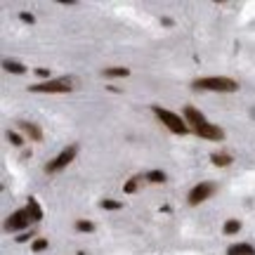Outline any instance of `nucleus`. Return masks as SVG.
<instances>
[{
	"instance_id": "nucleus-6",
	"label": "nucleus",
	"mask_w": 255,
	"mask_h": 255,
	"mask_svg": "<svg viewBox=\"0 0 255 255\" xmlns=\"http://www.w3.org/2000/svg\"><path fill=\"white\" fill-rule=\"evenodd\" d=\"M31 222H33V220L29 215V210L24 208V210H17V213H12V215L7 218V229H10V232H19V229H26Z\"/></svg>"
},
{
	"instance_id": "nucleus-10",
	"label": "nucleus",
	"mask_w": 255,
	"mask_h": 255,
	"mask_svg": "<svg viewBox=\"0 0 255 255\" xmlns=\"http://www.w3.org/2000/svg\"><path fill=\"white\" fill-rule=\"evenodd\" d=\"M19 126H21V130H24L31 140H36V142L43 140V132H40V128L38 126H33V123H19Z\"/></svg>"
},
{
	"instance_id": "nucleus-3",
	"label": "nucleus",
	"mask_w": 255,
	"mask_h": 255,
	"mask_svg": "<svg viewBox=\"0 0 255 255\" xmlns=\"http://www.w3.org/2000/svg\"><path fill=\"white\" fill-rule=\"evenodd\" d=\"M31 92H71L73 90V80L71 78H55L48 83H38L29 88Z\"/></svg>"
},
{
	"instance_id": "nucleus-11",
	"label": "nucleus",
	"mask_w": 255,
	"mask_h": 255,
	"mask_svg": "<svg viewBox=\"0 0 255 255\" xmlns=\"http://www.w3.org/2000/svg\"><path fill=\"white\" fill-rule=\"evenodd\" d=\"M26 210H29V215H31V220L36 222V220H43V210H40V206H38L36 199H29V203H26Z\"/></svg>"
},
{
	"instance_id": "nucleus-1",
	"label": "nucleus",
	"mask_w": 255,
	"mask_h": 255,
	"mask_svg": "<svg viewBox=\"0 0 255 255\" xmlns=\"http://www.w3.org/2000/svg\"><path fill=\"white\" fill-rule=\"evenodd\" d=\"M196 90H213V92H234L239 90V83L224 76H210V78H196L194 80Z\"/></svg>"
},
{
	"instance_id": "nucleus-5",
	"label": "nucleus",
	"mask_w": 255,
	"mask_h": 255,
	"mask_svg": "<svg viewBox=\"0 0 255 255\" xmlns=\"http://www.w3.org/2000/svg\"><path fill=\"white\" fill-rule=\"evenodd\" d=\"M213 194H215V184L213 182H201L189 191V203H191V206H199V203L210 199Z\"/></svg>"
},
{
	"instance_id": "nucleus-14",
	"label": "nucleus",
	"mask_w": 255,
	"mask_h": 255,
	"mask_svg": "<svg viewBox=\"0 0 255 255\" xmlns=\"http://www.w3.org/2000/svg\"><path fill=\"white\" fill-rule=\"evenodd\" d=\"M146 182H154V184L165 182V173H161V170H151V173H146Z\"/></svg>"
},
{
	"instance_id": "nucleus-4",
	"label": "nucleus",
	"mask_w": 255,
	"mask_h": 255,
	"mask_svg": "<svg viewBox=\"0 0 255 255\" xmlns=\"http://www.w3.org/2000/svg\"><path fill=\"white\" fill-rule=\"evenodd\" d=\"M76 154H78V146H76V144L66 146V149H64V151H62L57 159H52L50 163L45 165V173H59L62 168H66V165H69L73 159H76Z\"/></svg>"
},
{
	"instance_id": "nucleus-7",
	"label": "nucleus",
	"mask_w": 255,
	"mask_h": 255,
	"mask_svg": "<svg viewBox=\"0 0 255 255\" xmlns=\"http://www.w3.org/2000/svg\"><path fill=\"white\" fill-rule=\"evenodd\" d=\"M199 137H206V140H215V142H220V140H224V130L220 126H213V123H203L201 128H196L194 130Z\"/></svg>"
},
{
	"instance_id": "nucleus-15",
	"label": "nucleus",
	"mask_w": 255,
	"mask_h": 255,
	"mask_svg": "<svg viewBox=\"0 0 255 255\" xmlns=\"http://www.w3.org/2000/svg\"><path fill=\"white\" fill-rule=\"evenodd\" d=\"M239 229H241V222L239 220H227L224 222V234H237Z\"/></svg>"
},
{
	"instance_id": "nucleus-17",
	"label": "nucleus",
	"mask_w": 255,
	"mask_h": 255,
	"mask_svg": "<svg viewBox=\"0 0 255 255\" xmlns=\"http://www.w3.org/2000/svg\"><path fill=\"white\" fill-rule=\"evenodd\" d=\"M76 229H78V232H92L95 227H92V222H85V220H78V222H76Z\"/></svg>"
},
{
	"instance_id": "nucleus-20",
	"label": "nucleus",
	"mask_w": 255,
	"mask_h": 255,
	"mask_svg": "<svg viewBox=\"0 0 255 255\" xmlns=\"http://www.w3.org/2000/svg\"><path fill=\"white\" fill-rule=\"evenodd\" d=\"M10 142H12V144H17V146H21V137H19L17 132H10Z\"/></svg>"
},
{
	"instance_id": "nucleus-16",
	"label": "nucleus",
	"mask_w": 255,
	"mask_h": 255,
	"mask_svg": "<svg viewBox=\"0 0 255 255\" xmlns=\"http://www.w3.org/2000/svg\"><path fill=\"white\" fill-rule=\"evenodd\" d=\"M107 76H128L130 73V69H123V66H113V69H107Z\"/></svg>"
},
{
	"instance_id": "nucleus-21",
	"label": "nucleus",
	"mask_w": 255,
	"mask_h": 255,
	"mask_svg": "<svg viewBox=\"0 0 255 255\" xmlns=\"http://www.w3.org/2000/svg\"><path fill=\"white\" fill-rule=\"evenodd\" d=\"M135 189H137V180H130V182L126 184V191H128V194H132Z\"/></svg>"
},
{
	"instance_id": "nucleus-2",
	"label": "nucleus",
	"mask_w": 255,
	"mask_h": 255,
	"mask_svg": "<svg viewBox=\"0 0 255 255\" xmlns=\"http://www.w3.org/2000/svg\"><path fill=\"white\" fill-rule=\"evenodd\" d=\"M154 113L163 121V126L168 128L170 132H175V135H187V132H189V128H187V123L182 121V116L163 109V107H154Z\"/></svg>"
},
{
	"instance_id": "nucleus-12",
	"label": "nucleus",
	"mask_w": 255,
	"mask_h": 255,
	"mask_svg": "<svg viewBox=\"0 0 255 255\" xmlns=\"http://www.w3.org/2000/svg\"><path fill=\"white\" fill-rule=\"evenodd\" d=\"M210 161L218 165V168H227V165L232 163V156H229V154H213Z\"/></svg>"
},
{
	"instance_id": "nucleus-19",
	"label": "nucleus",
	"mask_w": 255,
	"mask_h": 255,
	"mask_svg": "<svg viewBox=\"0 0 255 255\" xmlns=\"http://www.w3.org/2000/svg\"><path fill=\"white\" fill-rule=\"evenodd\" d=\"M45 248H48V241H45V239H38L36 243H33V251H36V253L45 251Z\"/></svg>"
},
{
	"instance_id": "nucleus-9",
	"label": "nucleus",
	"mask_w": 255,
	"mask_h": 255,
	"mask_svg": "<svg viewBox=\"0 0 255 255\" xmlns=\"http://www.w3.org/2000/svg\"><path fill=\"white\" fill-rule=\"evenodd\" d=\"M227 255H255V246L251 243H234L227 248Z\"/></svg>"
},
{
	"instance_id": "nucleus-8",
	"label": "nucleus",
	"mask_w": 255,
	"mask_h": 255,
	"mask_svg": "<svg viewBox=\"0 0 255 255\" xmlns=\"http://www.w3.org/2000/svg\"><path fill=\"white\" fill-rule=\"evenodd\" d=\"M184 118H187V123H189V126H194V130H196V128H201L203 123H208V121L203 118V113H201V111H196L194 107H187V109H184Z\"/></svg>"
},
{
	"instance_id": "nucleus-13",
	"label": "nucleus",
	"mask_w": 255,
	"mask_h": 255,
	"mask_svg": "<svg viewBox=\"0 0 255 255\" xmlns=\"http://www.w3.org/2000/svg\"><path fill=\"white\" fill-rule=\"evenodd\" d=\"M2 66H5V71H10V73H24V71H26V66H24V64H19V62H12V59L2 62Z\"/></svg>"
},
{
	"instance_id": "nucleus-23",
	"label": "nucleus",
	"mask_w": 255,
	"mask_h": 255,
	"mask_svg": "<svg viewBox=\"0 0 255 255\" xmlns=\"http://www.w3.org/2000/svg\"><path fill=\"white\" fill-rule=\"evenodd\" d=\"M38 71V76H50V71H48V69H36Z\"/></svg>"
},
{
	"instance_id": "nucleus-18",
	"label": "nucleus",
	"mask_w": 255,
	"mask_h": 255,
	"mask_svg": "<svg viewBox=\"0 0 255 255\" xmlns=\"http://www.w3.org/2000/svg\"><path fill=\"white\" fill-rule=\"evenodd\" d=\"M102 208H109V210H118V208H121V203H118V201L107 199V201H102Z\"/></svg>"
},
{
	"instance_id": "nucleus-22",
	"label": "nucleus",
	"mask_w": 255,
	"mask_h": 255,
	"mask_svg": "<svg viewBox=\"0 0 255 255\" xmlns=\"http://www.w3.org/2000/svg\"><path fill=\"white\" fill-rule=\"evenodd\" d=\"M21 21H26V24H33V15H26V12H21Z\"/></svg>"
}]
</instances>
